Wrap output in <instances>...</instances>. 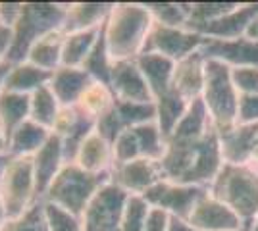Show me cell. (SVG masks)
I'll list each match as a JSON object with an SVG mask.
<instances>
[{"mask_svg": "<svg viewBox=\"0 0 258 231\" xmlns=\"http://www.w3.org/2000/svg\"><path fill=\"white\" fill-rule=\"evenodd\" d=\"M112 152H114V166L141 158L139 144H137V139H135L133 129H125V131L121 133L118 139L112 143Z\"/></svg>", "mask_w": 258, "mask_h": 231, "instance_id": "obj_38", "label": "cell"}, {"mask_svg": "<svg viewBox=\"0 0 258 231\" xmlns=\"http://www.w3.org/2000/svg\"><path fill=\"white\" fill-rule=\"evenodd\" d=\"M206 193H208V189L199 187V185H185V183L160 179L156 185H152L143 195V198L149 202V206L164 210L172 218L189 220L195 206Z\"/></svg>", "mask_w": 258, "mask_h": 231, "instance_id": "obj_9", "label": "cell"}, {"mask_svg": "<svg viewBox=\"0 0 258 231\" xmlns=\"http://www.w3.org/2000/svg\"><path fill=\"white\" fill-rule=\"evenodd\" d=\"M137 66L151 87L152 99H160L173 89V69L175 62L160 54H141L137 58Z\"/></svg>", "mask_w": 258, "mask_h": 231, "instance_id": "obj_23", "label": "cell"}, {"mask_svg": "<svg viewBox=\"0 0 258 231\" xmlns=\"http://www.w3.org/2000/svg\"><path fill=\"white\" fill-rule=\"evenodd\" d=\"M114 2H66V20L62 31H89L100 29L110 16Z\"/></svg>", "mask_w": 258, "mask_h": 231, "instance_id": "obj_18", "label": "cell"}, {"mask_svg": "<svg viewBox=\"0 0 258 231\" xmlns=\"http://www.w3.org/2000/svg\"><path fill=\"white\" fill-rule=\"evenodd\" d=\"M8 220H10V216H8V208H6L4 200H2V197H0V231H2V227L8 223Z\"/></svg>", "mask_w": 258, "mask_h": 231, "instance_id": "obj_47", "label": "cell"}, {"mask_svg": "<svg viewBox=\"0 0 258 231\" xmlns=\"http://www.w3.org/2000/svg\"><path fill=\"white\" fill-rule=\"evenodd\" d=\"M52 131L33 120L23 121L22 125L8 137V154L10 156H33L50 139Z\"/></svg>", "mask_w": 258, "mask_h": 231, "instance_id": "obj_25", "label": "cell"}, {"mask_svg": "<svg viewBox=\"0 0 258 231\" xmlns=\"http://www.w3.org/2000/svg\"><path fill=\"white\" fill-rule=\"evenodd\" d=\"M149 210L151 206L145 198L137 197V195H129L119 231H145V221L149 216Z\"/></svg>", "mask_w": 258, "mask_h": 231, "instance_id": "obj_37", "label": "cell"}, {"mask_svg": "<svg viewBox=\"0 0 258 231\" xmlns=\"http://www.w3.org/2000/svg\"><path fill=\"white\" fill-rule=\"evenodd\" d=\"M62 54H64V31L60 29L39 39L29 48L25 60L31 62L33 66L52 73L58 67H62Z\"/></svg>", "mask_w": 258, "mask_h": 231, "instance_id": "obj_26", "label": "cell"}, {"mask_svg": "<svg viewBox=\"0 0 258 231\" xmlns=\"http://www.w3.org/2000/svg\"><path fill=\"white\" fill-rule=\"evenodd\" d=\"M210 131H214L212 120H210V116L206 112V106L203 104V100L197 99L189 104L185 116L175 125V129H173L168 139L170 141H183V143H197V141L205 139Z\"/></svg>", "mask_w": 258, "mask_h": 231, "instance_id": "obj_22", "label": "cell"}, {"mask_svg": "<svg viewBox=\"0 0 258 231\" xmlns=\"http://www.w3.org/2000/svg\"><path fill=\"white\" fill-rule=\"evenodd\" d=\"M256 12L258 2H239L226 16L205 25L199 31V35H203L205 39H220V41H231V39L245 37L248 23Z\"/></svg>", "mask_w": 258, "mask_h": 231, "instance_id": "obj_17", "label": "cell"}, {"mask_svg": "<svg viewBox=\"0 0 258 231\" xmlns=\"http://www.w3.org/2000/svg\"><path fill=\"white\" fill-rule=\"evenodd\" d=\"M60 110H62V104L56 99L50 85H44V87L37 89L33 95H29V120L43 125L46 129L52 131V125Z\"/></svg>", "mask_w": 258, "mask_h": 231, "instance_id": "obj_30", "label": "cell"}, {"mask_svg": "<svg viewBox=\"0 0 258 231\" xmlns=\"http://www.w3.org/2000/svg\"><path fill=\"white\" fill-rule=\"evenodd\" d=\"M8 160H10V154H0V176H2L4 168L8 164Z\"/></svg>", "mask_w": 258, "mask_h": 231, "instance_id": "obj_49", "label": "cell"}, {"mask_svg": "<svg viewBox=\"0 0 258 231\" xmlns=\"http://www.w3.org/2000/svg\"><path fill=\"white\" fill-rule=\"evenodd\" d=\"M44 206V220H46V227L48 231H83V220L81 216L72 214L66 208L46 202L43 200Z\"/></svg>", "mask_w": 258, "mask_h": 231, "instance_id": "obj_35", "label": "cell"}, {"mask_svg": "<svg viewBox=\"0 0 258 231\" xmlns=\"http://www.w3.org/2000/svg\"><path fill=\"white\" fill-rule=\"evenodd\" d=\"M127 200L129 195L123 189L112 181L104 183L81 216L83 231H119Z\"/></svg>", "mask_w": 258, "mask_h": 231, "instance_id": "obj_8", "label": "cell"}, {"mask_svg": "<svg viewBox=\"0 0 258 231\" xmlns=\"http://www.w3.org/2000/svg\"><path fill=\"white\" fill-rule=\"evenodd\" d=\"M6 71H8V64L0 66V91H2V83H4V75H6Z\"/></svg>", "mask_w": 258, "mask_h": 231, "instance_id": "obj_50", "label": "cell"}, {"mask_svg": "<svg viewBox=\"0 0 258 231\" xmlns=\"http://www.w3.org/2000/svg\"><path fill=\"white\" fill-rule=\"evenodd\" d=\"M135 133V139L139 144L141 158H149L154 162H160L164 152H166V137L160 131L156 121H149L137 127H131Z\"/></svg>", "mask_w": 258, "mask_h": 231, "instance_id": "obj_31", "label": "cell"}, {"mask_svg": "<svg viewBox=\"0 0 258 231\" xmlns=\"http://www.w3.org/2000/svg\"><path fill=\"white\" fill-rule=\"evenodd\" d=\"M152 16V22L168 27H187L189 2H143Z\"/></svg>", "mask_w": 258, "mask_h": 231, "instance_id": "obj_33", "label": "cell"}, {"mask_svg": "<svg viewBox=\"0 0 258 231\" xmlns=\"http://www.w3.org/2000/svg\"><path fill=\"white\" fill-rule=\"evenodd\" d=\"M239 2H189V22L187 29L199 33L205 25L231 12Z\"/></svg>", "mask_w": 258, "mask_h": 231, "instance_id": "obj_32", "label": "cell"}, {"mask_svg": "<svg viewBox=\"0 0 258 231\" xmlns=\"http://www.w3.org/2000/svg\"><path fill=\"white\" fill-rule=\"evenodd\" d=\"M248 231H258V216L254 218V221H252V225H250V229Z\"/></svg>", "mask_w": 258, "mask_h": 231, "instance_id": "obj_52", "label": "cell"}, {"mask_svg": "<svg viewBox=\"0 0 258 231\" xmlns=\"http://www.w3.org/2000/svg\"><path fill=\"white\" fill-rule=\"evenodd\" d=\"M91 75L83 67H58L50 75V89L62 106H76L79 97L91 85Z\"/></svg>", "mask_w": 258, "mask_h": 231, "instance_id": "obj_21", "label": "cell"}, {"mask_svg": "<svg viewBox=\"0 0 258 231\" xmlns=\"http://www.w3.org/2000/svg\"><path fill=\"white\" fill-rule=\"evenodd\" d=\"M237 123L241 125H258V95H241Z\"/></svg>", "mask_w": 258, "mask_h": 231, "instance_id": "obj_40", "label": "cell"}, {"mask_svg": "<svg viewBox=\"0 0 258 231\" xmlns=\"http://www.w3.org/2000/svg\"><path fill=\"white\" fill-rule=\"evenodd\" d=\"M224 164H250L252 152L258 146V125L237 123L218 133Z\"/></svg>", "mask_w": 258, "mask_h": 231, "instance_id": "obj_16", "label": "cell"}, {"mask_svg": "<svg viewBox=\"0 0 258 231\" xmlns=\"http://www.w3.org/2000/svg\"><path fill=\"white\" fill-rule=\"evenodd\" d=\"M250 166L258 170V146L254 148V152H252V158H250Z\"/></svg>", "mask_w": 258, "mask_h": 231, "instance_id": "obj_51", "label": "cell"}, {"mask_svg": "<svg viewBox=\"0 0 258 231\" xmlns=\"http://www.w3.org/2000/svg\"><path fill=\"white\" fill-rule=\"evenodd\" d=\"M205 71L206 58L203 52H195L187 56L181 62H175L173 69V89L181 95L187 102L201 99L203 87H205Z\"/></svg>", "mask_w": 258, "mask_h": 231, "instance_id": "obj_19", "label": "cell"}, {"mask_svg": "<svg viewBox=\"0 0 258 231\" xmlns=\"http://www.w3.org/2000/svg\"><path fill=\"white\" fill-rule=\"evenodd\" d=\"M152 16L143 2H114L102 25L108 54L114 62L137 60L152 27Z\"/></svg>", "mask_w": 258, "mask_h": 231, "instance_id": "obj_2", "label": "cell"}, {"mask_svg": "<svg viewBox=\"0 0 258 231\" xmlns=\"http://www.w3.org/2000/svg\"><path fill=\"white\" fill-rule=\"evenodd\" d=\"M168 231H197L189 223L187 220H179V218H172V221H170V227H168Z\"/></svg>", "mask_w": 258, "mask_h": 231, "instance_id": "obj_45", "label": "cell"}, {"mask_svg": "<svg viewBox=\"0 0 258 231\" xmlns=\"http://www.w3.org/2000/svg\"><path fill=\"white\" fill-rule=\"evenodd\" d=\"M116 104V97L110 85L100 81H91V85L83 91V95L76 102V110L89 120L97 121Z\"/></svg>", "mask_w": 258, "mask_h": 231, "instance_id": "obj_27", "label": "cell"}, {"mask_svg": "<svg viewBox=\"0 0 258 231\" xmlns=\"http://www.w3.org/2000/svg\"><path fill=\"white\" fill-rule=\"evenodd\" d=\"M12 46V29L0 25V66L8 64V52Z\"/></svg>", "mask_w": 258, "mask_h": 231, "instance_id": "obj_44", "label": "cell"}, {"mask_svg": "<svg viewBox=\"0 0 258 231\" xmlns=\"http://www.w3.org/2000/svg\"><path fill=\"white\" fill-rule=\"evenodd\" d=\"M239 99L241 95L233 85L231 67L216 60H206L205 87L201 100L206 106V112L218 133L237 125Z\"/></svg>", "mask_w": 258, "mask_h": 231, "instance_id": "obj_5", "label": "cell"}, {"mask_svg": "<svg viewBox=\"0 0 258 231\" xmlns=\"http://www.w3.org/2000/svg\"><path fill=\"white\" fill-rule=\"evenodd\" d=\"M224 166L218 131H210L197 143L166 141L160 160L162 179L208 189Z\"/></svg>", "mask_w": 258, "mask_h": 231, "instance_id": "obj_1", "label": "cell"}, {"mask_svg": "<svg viewBox=\"0 0 258 231\" xmlns=\"http://www.w3.org/2000/svg\"><path fill=\"white\" fill-rule=\"evenodd\" d=\"M2 231H48L46 220H44L43 200L33 204L27 212H23L18 218H10L8 223L2 227Z\"/></svg>", "mask_w": 258, "mask_h": 231, "instance_id": "obj_36", "label": "cell"}, {"mask_svg": "<svg viewBox=\"0 0 258 231\" xmlns=\"http://www.w3.org/2000/svg\"><path fill=\"white\" fill-rule=\"evenodd\" d=\"M66 20V2H23L18 23L12 27V46L8 64H18L27 58L33 44L44 35L60 31Z\"/></svg>", "mask_w": 258, "mask_h": 231, "instance_id": "obj_4", "label": "cell"}, {"mask_svg": "<svg viewBox=\"0 0 258 231\" xmlns=\"http://www.w3.org/2000/svg\"><path fill=\"white\" fill-rule=\"evenodd\" d=\"M160 179V162H154L149 158H137L131 162L116 164L110 172V181L114 185L123 189L127 195H137V197H143Z\"/></svg>", "mask_w": 258, "mask_h": 231, "instance_id": "obj_11", "label": "cell"}, {"mask_svg": "<svg viewBox=\"0 0 258 231\" xmlns=\"http://www.w3.org/2000/svg\"><path fill=\"white\" fill-rule=\"evenodd\" d=\"M205 37L187 27H168L152 23L143 54H160L172 62H181L187 56L201 50Z\"/></svg>", "mask_w": 258, "mask_h": 231, "instance_id": "obj_10", "label": "cell"}, {"mask_svg": "<svg viewBox=\"0 0 258 231\" xmlns=\"http://www.w3.org/2000/svg\"><path fill=\"white\" fill-rule=\"evenodd\" d=\"M50 75L52 73L33 66L27 60L18 62V64H8V71L4 75L2 89L12 91V93H22V95H33L37 89L50 83Z\"/></svg>", "mask_w": 258, "mask_h": 231, "instance_id": "obj_24", "label": "cell"}, {"mask_svg": "<svg viewBox=\"0 0 258 231\" xmlns=\"http://www.w3.org/2000/svg\"><path fill=\"white\" fill-rule=\"evenodd\" d=\"M0 197L10 218L22 216L41 200L37 193L31 156H10L0 176Z\"/></svg>", "mask_w": 258, "mask_h": 231, "instance_id": "obj_7", "label": "cell"}, {"mask_svg": "<svg viewBox=\"0 0 258 231\" xmlns=\"http://www.w3.org/2000/svg\"><path fill=\"white\" fill-rule=\"evenodd\" d=\"M201 52L206 60L222 62L227 67H258V43L248 37H239L231 41L205 39Z\"/></svg>", "mask_w": 258, "mask_h": 231, "instance_id": "obj_12", "label": "cell"}, {"mask_svg": "<svg viewBox=\"0 0 258 231\" xmlns=\"http://www.w3.org/2000/svg\"><path fill=\"white\" fill-rule=\"evenodd\" d=\"M108 181H110V176L89 174L76 162H68L50 183L43 200L58 204L72 214L83 216V212L98 193V189Z\"/></svg>", "mask_w": 258, "mask_h": 231, "instance_id": "obj_6", "label": "cell"}, {"mask_svg": "<svg viewBox=\"0 0 258 231\" xmlns=\"http://www.w3.org/2000/svg\"><path fill=\"white\" fill-rule=\"evenodd\" d=\"M0 154H8V137L2 127H0Z\"/></svg>", "mask_w": 258, "mask_h": 231, "instance_id": "obj_48", "label": "cell"}, {"mask_svg": "<svg viewBox=\"0 0 258 231\" xmlns=\"http://www.w3.org/2000/svg\"><path fill=\"white\" fill-rule=\"evenodd\" d=\"M245 37H248V39H252V41H256L258 43V12L252 16V20H250V23H248Z\"/></svg>", "mask_w": 258, "mask_h": 231, "instance_id": "obj_46", "label": "cell"}, {"mask_svg": "<svg viewBox=\"0 0 258 231\" xmlns=\"http://www.w3.org/2000/svg\"><path fill=\"white\" fill-rule=\"evenodd\" d=\"M102 29V27H100ZM100 29H89V31H74L64 33V54H62V66L66 67H83L85 60L93 52Z\"/></svg>", "mask_w": 258, "mask_h": 231, "instance_id": "obj_29", "label": "cell"}, {"mask_svg": "<svg viewBox=\"0 0 258 231\" xmlns=\"http://www.w3.org/2000/svg\"><path fill=\"white\" fill-rule=\"evenodd\" d=\"M187 221L197 231H243V221L239 216L210 193L199 200Z\"/></svg>", "mask_w": 258, "mask_h": 231, "instance_id": "obj_14", "label": "cell"}, {"mask_svg": "<svg viewBox=\"0 0 258 231\" xmlns=\"http://www.w3.org/2000/svg\"><path fill=\"white\" fill-rule=\"evenodd\" d=\"M208 193L235 212L248 231L258 216V170L250 164H224Z\"/></svg>", "mask_w": 258, "mask_h": 231, "instance_id": "obj_3", "label": "cell"}, {"mask_svg": "<svg viewBox=\"0 0 258 231\" xmlns=\"http://www.w3.org/2000/svg\"><path fill=\"white\" fill-rule=\"evenodd\" d=\"M79 118H81V114L76 110V106H62V110H60V114H58V118H56L52 125V133L62 139L64 135H68L76 127Z\"/></svg>", "mask_w": 258, "mask_h": 231, "instance_id": "obj_41", "label": "cell"}, {"mask_svg": "<svg viewBox=\"0 0 258 231\" xmlns=\"http://www.w3.org/2000/svg\"><path fill=\"white\" fill-rule=\"evenodd\" d=\"M83 69L91 75L93 81H100V83H106V85L110 83V75H112V69H114V60L108 54L106 41L102 37V29H100V37H98L93 52L89 54V58L83 64Z\"/></svg>", "mask_w": 258, "mask_h": 231, "instance_id": "obj_34", "label": "cell"}, {"mask_svg": "<svg viewBox=\"0 0 258 231\" xmlns=\"http://www.w3.org/2000/svg\"><path fill=\"white\" fill-rule=\"evenodd\" d=\"M29 120V95L0 91V127L10 137L23 121Z\"/></svg>", "mask_w": 258, "mask_h": 231, "instance_id": "obj_28", "label": "cell"}, {"mask_svg": "<svg viewBox=\"0 0 258 231\" xmlns=\"http://www.w3.org/2000/svg\"><path fill=\"white\" fill-rule=\"evenodd\" d=\"M23 10V2H0V25L12 29Z\"/></svg>", "mask_w": 258, "mask_h": 231, "instance_id": "obj_42", "label": "cell"}, {"mask_svg": "<svg viewBox=\"0 0 258 231\" xmlns=\"http://www.w3.org/2000/svg\"><path fill=\"white\" fill-rule=\"evenodd\" d=\"M231 79L239 95H258V67H235Z\"/></svg>", "mask_w": 258, "mask_h": 231, "instance_id": "obj_39", "label": "cell"}, {"mask_svg": "<svg viewBox=\"0 0 258 231\" xmlns=\"http://www.w3.org/2000/svg\"><path fill=\"white\" fill-rule=\"evenodd\" d=\"M79 168H83L89 174H98V176H110L114 168V152L112 144L106 139H102L97 131H93L81 144L76 160Z\"/></svg>", "mask_w": 258, "mask_h": 231, "instance_id": "obj_20", "label": "cell"}, {"mask_svg": "<svg viewBox=\"0 0 258 231\" xmlns=\"http://www.w3.org/2000/svg\"><path fill=\"white\" fill-rule=\"evenodd\" d=\"M170 221H172V216L168 212L151 206L147 221H145V231H168Z\"/></svg>", "mask_w": 258, "mask_h": 231, "instance_id": "obj_43", "label": "cell"}, {"mask_svg": "<svg viewBox=\"0 0 258 231\" xmlns=\"http://www.w3.org/2000/svg\"><path fill=\"white\" fill-rule=\"evenodd\" d=\"M33 162V174H35V183H37V193L39 198L43 200L46 191L50 187L56 176L62 172L68 162H66L64 144L58 135H50V139L44 143V146L31 156Z\"/></svg>", "mask_w": 258, "mask_h": 231, "instance_id": "obj_15", "label": "cell"}, {"mask_svg": "<svg viewBox=\"0 0 258 231\" xmlns=\"http://www.w3.org/2000/svg\"><path fill=\"white\" fill-rule=\"evenodd\" d=\"M110 89L114 93L116 100L121 102H154L151 87L143 75L141 67L137 66V60H123L114 62V69L110 75Z\"/></svg>", "mask_w": 258, "mask_h": 231, "instance_id": "obj_13", "label": "cell"}]
</instances>
